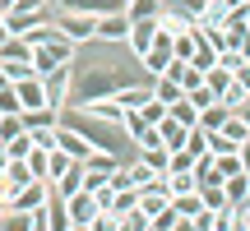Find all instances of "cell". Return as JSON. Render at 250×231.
<instances>
[{
  "label": "cell",
  "mask_w": 250,
  "mask_h": 231,
  "mask_svg": "<svg viewBox=\"0 0 250 231\" xmlns=\"http://www.w3.org/2000/svg\"><path fill=\"white\" fill-rule=\"evenodd\" d=\"M51 19H56V28H61L74 46L98 42V14H83V9H56L51 5Z\"/></svg>",
  "instance_id": "obj_1"
},
{
  "label": "cell",
  "mask_w": 250,
  "mask_h": 231,
  "mask_svg": "<svg viewBox=\"0 0 250 231\" xmlns=\"http://www.w3.org/2000/svg\"><path fill=\"white\" fill-rule=\"evenodd\" d=\"M74 56H79V46L70 42V37H51V42H37L33 46V74H51V70H61V65H70Z\"/></svg>",
  "instance_id": "obj_2"
},
{
  "label": "cell",
  "mask_w": 250,
  "mask_h": 231,
  "mask_svg": "<svg viewBox=\"0 0 250 231\" xmlns=\"http://www.w3.org/2000/svg\"><path fill=\"white\" fill-rule=\"evenodd\" d=\"M65 213H70V231H88L98 217V199L88 190H74V194H65Z\"/></svg>",
  "instance_id": "obj_3"
},
{
  "label": "cell",
  "mask_w": 250,
  "mask_h": 231,
  "mask_svg": "<svg viewBox=\"0 0 250 231\" xmlns=\"http://www.w3.org/2000/svg\"><path fill=\"white\" fill-rule=\"evenodd\" d=\"M14 93H19V111H42V107H51V102H46L42 74H23V79H14Z\"/></svg>",
  "instance_id": "obj_4"
},
{
  "label": "cell",
  "mask_w": 250,
  "mask_h": 231,
  "mask_svg": "<svg viewBox=\"0 0 250 231\" xmlns=\"http://www.w3.org/2000/svg\"><path fill=\"white\" fill-rule=\"evenodd\" d=\"M42 83H46V102L61 111L65 102H70V88H74V60L61 65V70H51V74H42Z\"/></svg>",
  "instance_id": "obj_5"
},
{
  "label": "cell",
  "mask_w": 250,
  "mask_h": 231,
  "mask_svg": "<svg viewBox=\"0 0 250 231\" xmlns=\"http://www.w3.org/2000/svg\"><path fill=\"white\" fill-rule=\"evenodd\" d=\"M56 148H61V153H70V157H79V162H83V157H88L93 148H98V143H93L88 134H79V130H74V125H65V120H61V125H56Z\"/></svg>",
  "instance_id": "obj_6"
},
{
  "label": "cell",
  "mask_w": 250,
  "mask_h": 231,
  "mask_svg": "<svg viewBox=\"0 0 250 231\" xmlns=\"http://www.w3.org/2000/svg\"><path fill=\"white\" fill-rule=\"evenodd\" d=\"M125 37H130V14L125 9L98 14V42H125Z\"/></svg>",
  "instance_id": "obj_7"
},
{
  "label": "cell",
  "mask_w": 250,
  "mask_h": 231,
  "mask_svg": "<svg viewBox=\"0 0 250 231\" xmlns=\"http://www.w3.org/2000/svg\"><path fill=\"white\" fill-rule=\"evenodd\" d=\"M148 97H153V79H134V83H125V88L111 93V102H116L121 111H139Z\"/></svg>",
  "instance_id": "obj_8"
},
{
  "label": "cell",
  "mask_w": 250,
  "mask_h": 231,
  "mask_svg": "<svg viewBox=\"0 0 250 231\" xmlns=\"http://www.w3.org/2000/svg\"><path fill=\"white\" fill-rule=\"evenodd\" d=\"M158 23H162V19H130V37H125V46H130L134 56H144L153 46V37H158Z\"/></svg>",
  "instance_id": "obj_9"
},
{
  "label": "cell",
  "mask_w": 250,
  "mask_h": 231,
  "mask_svg": "<svg viewBox=\"0 0 250 231\" xmlns=\"http://www.w3.org/2000/svg\"><path fill=\"white\" fill-rule=\"evenodd\" d=\"M186 227H190V217H186V213H176V204L158 208V213L148 217V231H186Z\"/></svg>",
  "instance_id": "obj_10"
},
{
  "label": "cell",
  "mask_w": 250,
  "mask_h": 231,
  "mask_svg": "<svg viewBox=\"0 0 250 231\" xmlns=\"http://www.w3.org/2000/svg\"><path fill=\"white\" fill-rule=\"evenodd\" d=\"M186 125H181V120H171V116H162V120H158V139H162V148H167V153H176V148H186Z\"/></svg>",
  "instance_id": "obj_11"
},
{
  "label": "cell",
  "mask_w": 250,
  "mask_h": 231,
  "mask_svg": "<svg viewBox=\"0 0 250 231\" xmlns=\"http://www.w3.org/2000/svg\"><path fill=\"white\" fill-rule=\"evenodd\" d=\"M56 9H83V14H107V9H125L130 0H51Z\"/></svg>",
  "instance_id": "obj_12"
},
{
  "label": "cell",
  "mask_w": 250,
  "mask_h": 231,
  "mask_svg": "<svg viewBox=\"0 0 250 231\" xmlns=\"http://www.w3.org/2000/svg\"><path fill=\"white\" fill-rule=\"evenodd\" d=\"M167 74H171V79H176L186 93L204 83V70H199V65H190V60H171V65H167Z\"/></svg>",
  "instance_id": "obj_13"
},
{
  "label": "cell",
  "mask_w": 250,
  "mask_h": 231,
  "mask_svg": "<svg viewBox=\"0 0 250 231\" xmlns=\"http://www.w3.org/2000/svg\"><path fill=\"white\" fill-rule=\"evenodd\" d=\"M134 157H139L144 167H153L158 176H167V167H171V153L162 148V143H153V148H134Z\"/></svg>",
  "instance_id": "obj_14"
},
{
  "label": "cell",
  "mask_w": 250,
  "mask_h": 231,
  "mask_svg": "<svg viewBox=\"0 0 250 231\" xmlns=\"http://www.w3.org/2000/svg\"><path fill=\"white\" fill-rule=\"evenodd\" d=\"M153 97L171 107V102H181V97H186V88H181V83L171 79V74H158V79H153Z\"/></svg>",
  "instance_id": "obj_15"
},
{
  "label": "cell",
  "mask_w": 250,
  "mask_h": 231,
  "mask_svg": "<svg viewBox=\"0 0 250 231\" xmlns=\"http://www.w3.org/2000/svg\"><path fill=\"white\" fill-rule=\"evenodd\" d=\"M56 190H61V194H74V190H83V162H70V167L61 171V176L51 180Z\"/></svg>",
  "instance_id": "obj_16"
},
{
  "label": "cell",
  "mask_w": 250,
  "mask_h": 231,
  "mask_svg": "<svg viewBox=\"0 0 250 231\" xmlns=\"http://www.w3.org/2000/svg\"><path fill=\"white\" fill-rule=\"evenodd\" d=\"M223 194H227V204H246V199H250V180H246V171H236V176L223 180Z\"/></svg>",
  "instance_id": "obj_17"
},
{
  "label": "cell",
  "mask_w": 250,
  "mask_h": 231,
  "mask_svg": "<svg viewBox=\"0 0 250 231\" xmlns=\"http://www.w3.org/2000/svg\"><path fill=\"white\" fill-rule=\"evenodd\" d=\"M167 116H171V120H181V125H186V130H195V125H199V107H195V102H190V97L171 102V107H167Z\"/></svg>",
  "instance_id": "obj_18"
},
{
  "label": "cell",
  "mask_w": 250,
  "mask_h": 231,
  "mask_svg": "<svg viewBox=\"0 0 250 231\" xmlns=\"http://www.w3.org/2000/svg\"><path fill=\"white\" fill-rule=\"evenodd\" d=\"M227 116H232V107H227V102H208V107L199 111V130H218Z\"/></svg>",
  "instance_id": "obj_19"
},
{
  "label": "cell",
  "mask_w": 250,
  "mask_h": 231,
  "mask_svg": "<svg viewBox=\"0 0 250 231\" xmlns=\"http://www.w3.org/2000/svg\"><path fill=\"white\" fill-rule=\"evenodd\" d=\"M5 180H9V190L28 185V180H33V171H28V157H9V162H5Z\"/></svg>",
  "instance_id": "obj_20"
},
{
  "label": "cell",
  "mask_w": 250,
  "mask_h": 231,
  "mask_svg": "<svg viewBox=\"0 0 250 231\" xmlns=\"http://www.w3.org/2000/svg\"><path fill=\"white\" fill-rule=\"evenodd\" d=\"M190 56H195V28L171 33V60H190Z\"/></svg>",
  "instance_id": "obj_21"
},
{
  "label": "cell",
  "mask_w": 250,
  "mask_h": 231,
  "mask_svg": "<svg viewBox=\"0 0 250 231\" xmlns=\"http://www.w3.org/2000/svg\"><path fill=\"white\" fill-rule=\"evenodd\" d=\"M28 171H33V180H51V153L33 148V153H28Z\"/></svg>",
  "instance_id": "obj_22"
},
{
  "label": "cell",
  "mask_w": 250,
  "mask_h": 231,
  "mask_svg": "<svg viewBox=\"0 0 250 231\" xmlns=\"http://www.w3.org/2000/svg\"><path fill=\"white\" fill-rule=\"evenodd\" d=\"M125 14H130V19H158L162 14V0H130Z\"/></svg>",
  "instance_id": "obj_23"
},
{
  "label": "cell",
  "mask_w": 250,
  "mask_h": 231,
  "mask_svg": "<svg viewBox=\"0 0 250 231\" xmlns=\"http://www.w3.org/2000/svg\"><path fill=\"white\" fill-rule=\"evenodd\" d=\"M121 231H148V213L134 204L130 213H121Z\"/></svg>",
  "instance_id": "obj_24"
},
{
  "label": "cell",
  "mask_w": 250,
  "mask_h": 231,
  "mask_svg": "<svg viewBox=\"0 0 250 231\" xmlns=\"http://www.w3.org/2000/svg\"><path fill=\"white\" fill-rule=\"evenodd\" d=\"M14 134H23V116H19V111H5V116H0V143L14 139Z\"/></svg>",
  "instance_id": "obj_25"
},
{
  "label": "cell",
  "mask_w": 250,
  "mask_h": 231,
  "mask_svg": "<svg viewBox=\"0 0 250 231\" xmlns=\"http://www.w3.org/2000/svg\"><path fill=\"white\" fill-rule=\"evenodd\" d=\"M5 153H9V157H28V153H33V134H14V139H5Z\"/></svg>",
  "instance_id": "obj_26"
},
{
  "label": "cell",
  "mask_w": 250,
  "mask_h": 231,
  "mask_svg": "<svg viewBox=\"0 0 250 231\" xmlns=\"http://www.w3.org/2000/svg\"><path fill=\"white\" fill-rule=\"evenodd\" d=\"M190 227L195 231H218V208H199V213L190 217Z\"/></svg>",
  "instance_id": "obj_27"
},
{
  "label": "cell",
  "mask_w": 250,
  "mask_h": 231,
  "mask_svg": "<svg viewBox=\"0 0 250 231\" xmlns=\"http://www.w3.org/2000/svg\"><path fill=\"white\" fill-rule=\"evenodd\" d=\"M139 116H144V120H148V125H158L162 116H167V102H158V97H148V102H144V107H139Z\"/></svg>",
  "instance_id": "obj_28"
},
{
  "label": "cell",
  "mask_w": 250,
  "mask_h": 231,
  "mask_svg": "<svg viewBox=\"0 0 250 231\" xmlns=\"http://www.w3.org/2000/svg\"><path fill=\"white\" fill-rule=\"evenodd\" d=\"M186 97H190V102H195V107H199V111H204V107H208V102H218V93H213V88H208V83H199V88H190V93H186Z\"/></svg>",
  "instance_id": "obj_29"
},
{
  "label": "cell",
  "mask_w": 250,
  "mask_h": 231,
  "mask_svg": "<svg viewBox=\"0 0 250 231\" xmlns=\"http://www.w3.org/2000/svg\"><path fill=\"white\" fill-rule=\"evenodd\" d=\"M70 162H79V157H70V153H61V148H51V180L61 176V171L70 167Z\"/></svg>",
  "instance_id": "obj_30"
},
{
  "label": "cell",
  "mask_w": 250,
  "mask_h": 231,
  "mask_svg": "<svg viewBox=\"0 0 250 231\" xmlns=\"http://www.w3.org/2000/svg\"><path fill=\"white\" fill-rule=\"evenodd\" d=\"M236 116H241V120L250 125V93H246V97H241V102H236Z\"/></svg>",
  "instance_id": "obj_31"
},
{
  "label": "cell",
  "mask_w": 250,
  "mask_h": 231,
  "mask_svg": "<svg viewBox=\"0 0 250 231\" xmlns=\"http://www.w3.org/2000/svg\"><path fill=\"white\" fill-rule=\"evenodd\" d=\"M223 5H227V9H241V5H250V0H223Z\"/></svg>",
  "instance_id": "obj_32"
},
{
  "label": "cell",
  "mask_w": 250,
  "mask_h": 231,
  "mask_svg": "<svg viewBox=\"0 0 250 231\" xmlns=\"http://www.w3.org/2000/svg\"><path fill=\"white\" fill-rule=\"evenodd\" d=\"M5 37H9V28H5V14H0V42H5Z\"/></svg>",
  "instance_id": "obj_33"
},
{
  "label": "cell",
  "mask_w": 250,
  "mask_h": 231,
  "mask_svg": "<svg viewBox=\"0 0 250 231\" xmlns=\"http://www.w3.org/2000/svg\"><path fill=\"white\" fill-rule=\"evenodd\" d=\"M241 19H246V28H250V5H241Z\"/></svg>",
  "instance_id": "obj_34"
},
{
  "label": "cell",
  "mask_w": 250,
  "mask_h": 231,
  "mask_svg": "<svg viewBox=\"0 0 250 231\" xmlns=\"http://www.w3.org/2000/svg\"><path fill=\"white\" fill-rule=\"evenodd\" d=\"M246 213H250V199H246Z\"/></svg>",
  "instance_id": "obj_35"
},
{
  "label": "cell",
  "mask_w": 250,
  "mask_h": 231,
  "mask_svg": "<svg viewBox=\"0 0 250 231\" xmlns=\"http://www.w3.org/2000/svg\"><path fill=\"white\" fill-rule=\"evenodd\" d=\"M246 180H250V171H246Z\"/></svg>",
  "instance_id": "obj_36"
}]
</instances>
